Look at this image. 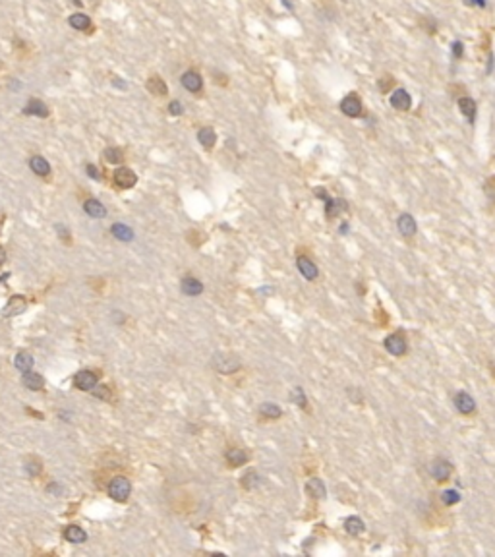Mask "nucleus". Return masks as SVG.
I'll list each match as a JSON object with an SVG mask.
<instances>
[{
  "label": "nucleus",
  "instance_id": "f257e3e1",
  "mask_svg": "<svg viewBox=\"0 0 495 557\" xmlns=\"http://www.w3.org/2000/svg\"><path fill=\"white\" fill-rule=\"evenodd\" d=\"M130 492H132V486H130V482L126 480L124 476H116L114 480L110 482L109 495L112 499H116V501H126L128 495H130Z\"/></svg>",
  "mask_w": 495,
  "mask_h": 557
},
{
  "label": "nucleus",
  "instance_id": "f03ea898",
  "mask_svg": "<svg viewBox=\"0 0 495 557\" xmlns=\"http://www.w3.org/2000/svg\"><path fill=\"white\" fill-rule=\"evenodd\" d=\"M453 403H455V406H457V410H459L461 414H464V416L476 412V401L472 399V395H468L466 391H459V393L455 395Z\"/></svg>",
  "mask_w": 495,
  "mask_h": 557
},
{
  "label": "nucleus",
  "instance_id": "7ed1b4c3",
  "mask_svg": "<svg viewBox=\"0 0 495 557\" xmlns=\"http://www.w3.org/2000/svg\"><path fill=\"white\" fill-rule=\"evenodd\" d=\"M341 110H342V114H346V116H350V118H358V116H362V112H364L362 101L356 97V95H348V97H344L341 101Z\"/></svg>",
  "mask_w": 495,
  "mask_h": 557
},
{
  "label": "nucleus",
  "instance_id": "20e7f679",
  "mask_svg": "<svg viewBox=\"0 0 495 557\" xmlns=\"http://www.w3.org/2000/svg\"><path fill=\"white\" fill-rule=\"evenodd\" d=\"M136 182H138V176H136V173H133L132 168H128V166H120V168H116L114 170V184L118 186V188H132V186H136Z\"/></svg>",
  "mask_w": 495,
  "mask_h": 557
},
{
  "label": "nucleus",
  "instance_id": "39448f33",
  "mask_svg": "<svg viewBox=\"0 0 495 557\" xmlns=\"http://www.w3.org/2000/svg\"><path fill=\"white\" fill-rule=\"evenodd\" d=\"M385 349L389 354H393V356H402L404 352H407V340H404V337L402 335H398V333H393V335H389V337H385Z\"/></svg>",
  "mask_w": 495,
  "mask_h": 557
},
{
  "label": "nucleus",
  "instance_id": "423d86ee",
  "mask_svg": "<svg viewBox=\"0 0 495 557\" xmlns=\"http://www.w3.org/2000/svg\"><path fill=\"white\" fill-rule=\"evenodd\" d=\"M74 385L81 391H93V387L97 385V375L89 370L77 371L76 377H74Z\"/></svg>",
  "mask_w": 495,
  "mask_h": 557
},
{
  "label": "nucleus",
  "instance_id": "0eeeda50",
  "mask_svg": "<svg viewBox=\"0 0 495 557\" xmlns=\"http://www.w3.org/2000/svg\"><path fill=\"white\" fill-rule=\"evenodd\" d=\"M451 462L445 459H435L433 464H431V476L435 478L437 482H447L451 478Z\"/></svg>",
  "mask_w": 495,
  "mask_h": 557
},
{
  "label": "nucleus",
  "instance_id": "6e6552de",
  "mask_svg": "<svg viewBox=\"0 0 495 557\" xmlns=\"http://www.w3.org/2000/svg\"><path fill=\"white\" fill-rule=\"evenodd\" d=\"M396 229H398V232H400L402 236L410 238V236H414V234H416L418 225H416V221H414V217H412L410 213H402V215H398Z\"/></svg>",
  "mask_w": 495,
  "mask_h": 557
},
{
  "label": "nucleus",
  "instance_id": "1a4fd4ad",
  "mask_svg": "<svg viewBox=\"0 0 495 557\" xmlns=\"http://www.w3.org/2000/svg\"><path fill=\"white\" fill-rule=\"evenodd\" d=\"M180 79H182V85H184L188 91H192V93H198V91H201V88H203V79H201L199 72H196V70H188V72H184Z\"/></svg>",
  "mask_w": 495,
  "mask_h": 557
},
{
  "label": "nucleus",
  "instance_id": "9d476101",
  "mask_svg": "<svg viewBox=\"0 0 495 557\" xmlns=\"http://www.w3.org/2000/svg\"><path fill=\"white\" fill-rule=\"evenodd\" d=\"M213 364H215V368L220 373H232V371H236L240 368V362L236 360L234 356H222V354H217Z\"/></svg>",
  "mask_w": 495,
  "mask_h": 557
},
{
  "label": "nucleus",
  "instance_id": "9b49d317",
  "mask_svg": "<svg viewBox=\"0 0 495 557\" xmlns=\"http://www.w3.org/2000/svg\"><path fill=\"white\" fill-rule=\"evenodd\" d=\"M296 265H298V271L304 275L308 281H313V279H318V267H316V263L311 262L309 258H306V255H300L296 260Z\"/></svg>",
  "mask_w": 495,
  "mask_h": 557
},
{
  "label": "nucleus",
  "instance_id": "f8f14e48",
  "mask_svg": "<svg viewBox=\"0 0 495 557\" xmlns=\"http://www.w3.org/2000/svg\"><path fill=\"white\" fill-rule=\"evenodd\" d=\"M391 107L396 110H408L412 107V99L404 89H396L391 95Z\"/></svg>",
  "mask_w": 495,
  "mask_h": 557
},
{
  "label": "nucleus",
  "instance_id": "ddd939ff",
  "mask_svg": "<svg viewBox=\"0 0 495 557\" xmlns=\"http://www.w3.org/2000/svg\"><path fill=\"white\" fill-rule=\"evenodd\" d=\"M23 112H25V114L39 116V118H47V116H49V107L44 105L43 101H39V99H29V103L25 105Z\"/></svg>",
  "mask_w": 495,
  "mask_h": 557
},
{
  "label": "nucleus",
  "instance_id": "4468645a",
  "mask_svg": "<svg viewBox=\"0 0 495 557\" xmlns=\"http://www.w3.org/2000/svg\"><path fill=\"white\" fill-rule=\"evenodd\" d=\"M145 88H147V91H149L151 95H157V97H165L166 93H168L166 83L163 81V77H159V76L149 77L147 83H145Z\"/></svg>",
  "mask_w": 495,
  "mask_h": 557
},
{
  "label": "nucleus",
  "instance_id": "2eb2a0df",
  "mask_svg": "<svg viewBox=\"0 0 495 557\" xmlns=\"http://www.w3.org/2000/svg\"><path fill=\"white\" fill-rule=\"evenodd\" d=\"M83 209H85V213H87L89 217H93V219H103L107 215L105 205H103L101 201H97V199H87V201L83 203Z\"/></svg>",
  "mask_w": 495,
  "mask_h": 557
},
{
  "label": "nucleus",
  "instance_id": "dca6fc26",
  "mask_svg": "<svg viewBox=\"0 0 495 557\" xmlns=\"http://www.w3.org/2000/svg\"><path fill=\"white\" fill-rule=\"evenodd\" d=\"M459 107H461V112L468 118L470 124H474L476 120V101L470 97H462L459 99Z\"/></svg>",
  "mask_w": 495,
  "mask_h": 557
},
{
  "label": "nucleus",
  "instance_id": "f3484780",
  "mask_svg": "<svg viewBox=\"0 0 495 557\" xmlns=\"http://www.w3.org/2000/svg\"><path fill=\"white\" fill-rule=\"evenodd\" d=\"M201 290H203V284L199 283L198 279H194V277H184L182 279V292L188 296H198L201 294Z\"/></svg>",
  "mask_w": 495,
  "mask_h": 557
},
{
  "label": "nucleus",
  "instance_id": "a211bd4d",
  "mask_svg": "<svg viewBox=\"0 0 495 557\" xmlns=\"http://www.w3.org/2000/svg\"><path fill=\"white\" fill-rule=\"evenodd\" d=\"M23 310H25V300H23L22 296H12L10 300H8V304H6V308H4V316H18V314H22Z\"/></svg>",
  "mask_w": 495,
  "mask_h": 557
},
{
  "label": "nucleus",
  "instance_id": "6ab92c4d",
  "mask_svg": "<svg viewBox=\"0 0 495 557\" xmlns=\"http://www.w3.org/2000/svg\"><path fill=\"white\" fill-rule=\"evenodd\" d=\"M29 166H31V170H33L35 175H39V176H47L51 173V164H49V161H47L44 157H41V155L31 157Z\"/></svg>",
  "mask_w": 495,
  "mask_h": 557
},
{
  "label": "nucleus",
  "instance_id": "aec40b11",
  "mask_svg": "<svg viewBox=\"0 0 495 557\" xmlns=\"http://www.w3.org/2000/svg\"><path fill=\"white\" fill-rule=\"evenodd\" d=\"M344 530L350 536H360L366 530V525H364V521L360 517H348L344 521Z\"/></svg>",
  "mask_w": 495,
  "mask_h": 557
},
{
  "label": "nucleus",
  "instance_id": "412c9836",
  "mask_svg": "<svg viewBox=\"0 0 495 557\" xmlns=\"http://www.w3.org/2000/svg\"><path fill=\"white\" fill-rule=\"evenodd\" d=\"M64 538H66L68 542H72V544H83L85 540H87V534L79 528V526H66V530H64Z\"/></svg>",
  "mask_w": 495,
  "mask_h": 557
},
{
  "label": "nucleus",
  "instance_id": "4be33fe9",
  "mask_svg": "<svg viewBox=\"0 0 495 557\" xmlns=\"http://www.w3.org/2000/svg\"><path fill=\"white\" fill-rule=\"evenodd\" d=\"M342 211H346L344 199H329V197H327V201H325V215H327V217L329 219L337 217V215L342 213Z\"/></svg>",
  "mask_w": 495,
  "mask_h": 557
},
{
  "label": "nucleus",
  "instance_id": "5701e85b",
  "mask_svg": "<svg viewBox=\"0 0 495 557\" xmlns=\"http://www.w3.org/2000/svg\"><path fill=\"white\" fill-rule=\"evenodd\" d=\"M22 381H23V385H25L27 389H31V391H39V389L43 387V377H41L39 373H35V371H25Z\"/></svg>",
  "mask_w": 495,
  "mask_h": 557
},
{
  "label": "nucleus",
  "instance_id": "b1692460",
  "mask_svg": "<svg viewBox=\"0 0 495 557\" xmlns=\"http://www.w3.org/2000/svg\"><path fill=\"white\" fill-rule=\"evenodd\" d=\"M198 140L205 149H211V147L215 145V142H217V134H215L213 128L207 126V128H201V130L198 132Z\"/></svg>",
  "mask_w": 495,
  "mask_h": 557
},
{
  "label": "nucleus",
  "instance_id": "393cba45",
  "mask_svg": "<svg viewBox=\"0 0 495 557\" xmlns=\"http://www.w3.org/2000/svg\"><path fill=\"white\" fill-rule=\"evenodd\" d=\"M68 23H70L74 29H77V31H85V29H89V25H91V20H89V16H85V14H72L70 20H68Z\"/></svg>",
  "mask_w": 495,
  "mask_h": 557
},
{
  "label": "nucleus",
  "instance_id": "a878e982",
  "mask_svg": "<svg viewBox=\"0 0 495 557\" xmlns=\"http://www.w3.org/2000/svg\"><path fill=\"white\" fill-rule=\"evenodd\" d=\"M306 492H308L311 497L321 499V497H325V486H323V482L319 480V478H311V480L306 484Z\"/></svg>",
  "mask_w": 495,
  "mask_h": 557
},
{
  "label": "nucleus",
  "instance_id": "bb28decb",
  "mask_svg": "<svg viewBox=\"0 0 495 557\" xmlns=\"http://www.w3.org/2000/svg\"><path fill=\"white\" fill-rule=\"evenodd\" d=\"M227 460L231 462L232 466H240V464H244L246 460H248V455L244 453L242 449H238V447H232L227 451Z\"/></svg>",
  "mask_w": 495,
  "mask_h": 557
},
{
  "label": "nucleus",
  "instance_id": "cd10ccee",
  "mask_svg": "<svg viewBox=\"0 0 495 557\" xmlns=\"http://www.w3.org/2000/svg\"><path fill=\"white\" fill-rule=\"evenodd\" d=\"M112 234L118 238V240H124V242H128V240H132L133 238V232L130 227H126V225H112Z\"/></svg>",
  "mask_w": 495,
  "mask_h": 557
},
{
  "label": "nucleus",
  "instance_id": "c85d7f7f",
  "mask_svg": "<svg viewBox=\"0 0 495 557\" xmlns=\"http://www.w3.org/2000/svg\"><path fill=\"white\" fill-rule=\"evenodd\" d=\"M14 364H16V368L20 371H29L31 370V366H33V358H31L27 352H20V354L16 356Z\"/></svg>",
  "mask_w": 495,
  "mask_h": 557
},
{
  "label": "nucleus",
  "instance_id": "c756f323",
  "mask_svg": "<svg viewBox=\"0 0 495 557\" xmlns=\"http://www.w3.org/2000/svg\"><path fill=\"white\" fill-rule=\"evenodd\" d=\"M103 155H105V161L110 164H118V163H122V159H124V153H122V149H118V147H107Z\"/></svg>",
  "mask_w": 495,
  "mask_h": 557
},
{
  "label": "nucleus",
  "instance_id": "7c9ffc66",
  "mask_svg": "<svg viewBox=\"0 0 495 557\" xmlns=\"http://www.w3.org/2000/svg\"><path fill=\"white\" fill-rule=\"evenodd\" d=\"M259 412H261V416H265V418H281V414H283V410L273 403H263L261 404V408H259Z\"/></svg>",
  "mask_w": 495,
  "mask_h": 557
},
{
  "label": "nucleus",
  "instance_id": "2f4dec72",
  "mask_svg": "<svg viewBox=\"0 0 495 557\" xmlns=\"http://www.w3.org/2000/svg\"><path fill=\"white\" fill-rule=\"evenodd\" d=\"M441 501L451 507V505L461 501V493L457 492V490H445V492L441 493Z\"/></svg>",
  "mask_w": 495,
  "mask_h": 557
},
{
  "label": "nucleus",
  "instance_id": "473e14b6",
  "mask_svg": "<svg viewBox=\"0 0 495 557\" xmlns=\"http://www.w3.org/2000/svg\"><path fill=\"white\" fill-rule=\"evenodd\" d=\"M484 190H485V196L489 197V201L495 203V178H489V180L485 182Z\"/></svg>",
  "mask_w": 495,
  "mask_h": 557
},
{
  "label": "nucleus",
  "instance_id": "72a5a7b5",
  "mask_svg": "<svg viewBox=\"0 0 495 557\" xmlns=\"http://www.w3.org/2000/svg\"><path fill=\"white\" fill-rule=\"evenodd\" d=\"M242 484H244V488H248V490H250V488H253V486L257 484V476H255V472H248V474L244 476V482H242Z\"/></svg>",
  "mask_w": 495,
  "mask_h": 557
},
{
  "label": "nucleus",
  "instance_id": "f704fd0d",
  "mask_svg": "<svg viewBox=\"0 0 495 557\" xmlns=\"http://www.w3.org/2000/svg\"><path fill=\"white\" fill-rule=\"evenodd\" d=\"M93 395H95L97 399H105V401L110 399V391L107 389V387H101V389H97V385H95V387H93Z\"/></svg>",
  "mask_w": 495,
  "mask_h": 557
},
{
  "label": "nucleus",
  "instance_id": "c9c22d12",
  "mask_svg": "<svg viewBox=\"0 0 495 557\" xmlns=\"http://www.w3.org/2000/svg\"><path fill=\"white\" fill-rule=\"evenodd\" d=\"M168 112L174 114V116H176V114H182V103H180V101H170V103H168Z\"/></svg>",
  "mask_w": 495,
  "mask_h": 557
},
{
  "label": "nucleus",
  "instance_id": "e433bc0d",
  "mask_svg": "<svg viewBox=\"0 0 495 557\" xmlns=\"http://www.w3.org/2000/svg\"><path fill=\"white\" fill-rule=\"evenodd\" d=\"M292 397H294L296 404H300V406H306V397H304V393H302V389H300V387H296V389H294Z\"/></svg>",
  "mask_w": 495,
  "mask_h": 557
},
{
  "label": "nucleus",
  "instance_id": "4c0bfd02",
  "mask_svg": "<svg viewBox=\"0 0 495 557\" xmlns=\"http://www.w3.org/2000/svg\"><path fill=\"white\" fill-rule=\"evenodd\" d=\"M391 85H393V77H391V76H385L383 79H381V81H379V89H381V91H387V89L391 88Z\"/></svg>",
  "mask_w": 495,
  "mask_h": 557
},
{
  "label": "nucleus",
  "instance_id": "58836bf2",
  "mask_svg": "<svg viewBox=\"0 0 495 557\" xmlns=\"http://www.w3.org/2000/svg\"><path fill=\"white\" fill-rule=\"evenodd\" d=\"M87 175L91 176V178H95V180H101V173L97 170L95 164H87Z\"/></svg>",
  "mask_w": 495,
  "mask_h": 557
},
{
  "label": "nucleus",
  "instance_id": "ea45409f",
  "mask_svg": "<svg viewBox=\"0 0 495 557\" xmlns=\"http://www.w3.org/2000/svg\"><path fill=\"white\" fill-rule=\"evenodd\" d=\"M25 468H27V472H29V474H37V472H41V464H37V462H31V464H27Z\"/></svg>",
  "mask_w": 495,
  "mask_h": 557
},
{
  "label": "nucleus",
  "instance_id": "a19ab883",
  "mask_svg": "<svg viewBox=\"0 0 495 557\" xmlns=\"http://www.w3.org/2000/svg\"><path fill=\"white\" fill-rule=\"evenodd\" d=\"M453 53H455V56L459 58V56H462V45L461 43H455L453 45Z\"/></svg>",
  "mask_w": 495,
  "mask_h": 557
},
{
  "label": "nucleus",
  "instance_id": "79ce46f5",
  "mask_svg": "<svg viewBox=\"0 0 495 557\" xmlns=\"http://www.w3.org/2000/svg\"><path fill=\"white\" fill-rule=\"evenodd\" d=\"M6 262V251H4V248L0 246V265Z\"/></svg>",
  "mask_w": 495,
  "mask_h": 557
},
{
  "label": "nucleus",
  "instance_id": "37998d69",
  "mask_svg": "<svg viewBox=\"0 0 495 557\" xmlns=\"http://www.w3.org/2000/svg\"><path fill=\"white\" fill-rule=\"evenodd\" d=\"M114 85H116V88H122V89L126 88V83H124V81H120V79H114Z\"/></svg>",
  "mask_w": 495,
  "mask_h": 557
}]
</instances>
